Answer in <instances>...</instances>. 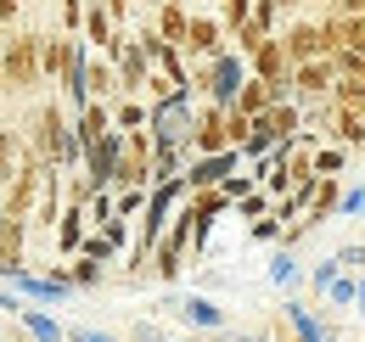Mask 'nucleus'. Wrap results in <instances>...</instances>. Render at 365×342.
I'll list each match as a JSON object with an SVG mask.
<instances>
[{"label": "nucleus", "instance_id": "f257e3e1", "mask_svg": "<svg viewBox=\"0 0 365 342\" xmlns=\"http://www.w3.org/2000/svg\"><path fill=\"white\" fill-rule=\"evenodd\" d=\"M29 146L40 152V163H51V169H62V163H85L79 129H73V118H68V107H62V101H40L34 129H29Z\"/></svg>", "mask_w": 365, "mask_h": 342}, {"label": "nucleus", "instance_id": "f03ea898", "mask_svg": "<svg viewBox=\"0 0 365 342\" xmlns=\"http://www.w3.org/2000/svg\"><path fill=\"white\" fill-rule=\"evenodd\" d=\"M247 56L242 51H220V56H208V62H191V90L202 95V101H220V107H236V95L247 85Z\"/></svg>", "mask_w": 365, "mask_h": 342}, {"label": "nucleus", "instance_id": "7ed1b4c3", "mask_svg": "<svg viewBox=\"0 0 365 342\" xmlns=\"http://www.w3.org/2000/svg\"><path fill=\"white\" fill-rule=\"evenodd\" d=\"M191 95H197V90H169V95L152 101L146 129H152L158 146H191V129H197V107H191Z\"/></svg>", "mask_w": 365, "mask_h": 342}, {"label": "nucleus", "instance_id": "20e7f679", "mask_svg": "<svg viewBox=\"0 0 365 342\" xmlns=\"http://www.w3.org/2000/svg\"><path fill=\"white\" fill-rule=\"evenodd\" d=\"M152 152H158V140H152V129H118V174H113V185H152Z\"/></svg>", "mask_w": 365, "mask_h": 342}, {"label": "nucleus", "instance_id": "39448f33", "mask_svg": "<svg viewBox=\"0 0 365 342\" xmlns=\"http://www.w3.org/2000/svg\"><path fill=\"white\" fill-rule=\"evenodd\" d=\"M0 68H6V85L11 90H34L46 79V68H40V34H11V40H0Z\"/></svg>", "mask_w": 365, "mask_h": 342}, {"label": "nucleus", "instance_id": "423d86ee", "mask_svg": "<svg viewBox=\"0 0 365 342\" xmlns=\"http://www.w3.org/2000/svg\"><path fill=\"white\" fill-rule=\"evenodd\" d=\"M281 326L292 331V342H343L337 326H331V314H315V303H304V298L281 303Z\"/></svg>", "mask_w": 365, "mask_h": 342}, {"label": "nucleus", "instance_id": "0eeeda50", "mask_svg": "<svg viewBox=\"0 0 365 342\" xmlns=\"http://www.w3.org/2000/svg\"><path fill=\"white\" fill-rule=\"evenodd\" d=\"M253 79H264V85H275L281 90V101H292V56H287V40L281 34H270V40L253 51Z\"/></svg>", "mask_w": 365, "mask_h": 342}, {"label": "nucleus", "instance_id": "6e6552de", "mask_svg": "<svg viewBox=\"0 0 365 342\" xmlns=\"http://www.w3.org/2000/svg\"><path fill=\"white\" fill-rule=\"evenodd\" d=\"M281 40H287V56H292V68H298V62H320V56H331L320 17H287Z\"/></svg>", "mask_w": 365, "mask_h": 342}, {"label": "nucleus", "instance_id": "1a4fd4ad", "mask_svg": "<svg viewBox=\"0 0 365 342\" xmlns=\"http://www.w3.org/2000/svg\"><path fill=\"white\" fill-rule=\"evenodd\" d=\"M331 85H337L331 56H320V62H298V68H292V101H298V107H309V101H331Z\"/></svg>", "mask_w": 365, "mask_h": 342}, {"label": "nucleus", "instance_id": "9d476101", "mask_svg": "<svg viewBox=\"0 0 365 342\" xmlns=\"http://www.w3.org/2000/svg\"><path fill=\"white\" fill-rule=\"evenodd\" d=\"M214 152H230L225 107H220V101H202V107H197V129H191V157H214Z\"/></svg>", "mask_w": 365, "mask_h": 342}, {"label": "nucleus", "instance_id": "9b49d317", "mask_svg": "<svg viewBox=\"0 0 365 342\" xmlns=\"http://www.w3.org/2000/svg\"><path fill=\"white\" fill-rule=\"evenodd\" d=\"M191 62H208V56H220V51H230V34L220 17H191V28H185V45H180Z\"/></svg>", "mask_w": 365, "mask_h": 342}, {"label": "nucleus", "instance_id": "f8f14e48", "mask_svg": "<svg viewBox=\"0 0 365 342\" xmlns=\"http://www.w3.org/2000/svg\"><path fill=\"white\" fill-rule=\"evenodd\" d=\"M320 28H326V45H331V51H354V56H365V17L326 11V17H320Z\"/></svg>", "mask_w": 365, "mask_h": 342}, {"label": "nucleus", "instance_id": "ddd939ff", "mask_svg": "<svg viewBox=\"0 0 365 342\" xmlns=\"http://www.w3.org/2000/svg\"><path fill=\"white\" fill-rule=\"evenodd\" d=\"M152 85V56L135 45V34L124 40V51H118V90H130V95H140V90Z\"/></svg>", "mask_w": 365, "mask_h": 342}, {"label": "nucleus", "instance_id": "4468645a", "mask_svg": "<svg viewBox=\"0 0 365 342\" xmlns=\"http://www.w3.org/2000/svg\"><path fill=\"white\" fill-rule=\"evenodd\" d=\"M29 157H34L29 135H23V129H0V185H11L17 174L29 169Z\"/></svg>", "mask_w": 365, "mask_h": 342}, {"label": "nucleus", "instance_id": "2eb2a0df", "mask_svg": "<svg viewBox=\"0 0 365 342\" xmlns=\"http://www.w3.org/2000/svg\"><path fill=\"white\" fill-rule=\"evenodd\" d=\"M337 202H343V180H326V174H320V185H315V197H309V208H304L298 224H304V230H320L326 219L337 214Z\"/></svg>", "mask_w": 365, "mask_h": 342}, {"label": "nucleus", "instance_id": "dca6fc26", "mask_svg": "<svg viewBox=\"0 0 365 342\" xmlns=\"http://www.w3.org/2000/svg\"><path fill=\"white\" fill-rule=\"evenodd\" d=\"M331 140L349 146V152H360V146H365V113H360V107L331 101Z\"/></svg>", "mask_w": 365, "mask_h": 342}, {"label": "nucleus", "instance_id": "f3484780", "mask_svg": "<svg viewBox=\"0 0 365 342\" xmlns=\"http://www.w3.org/2000/svg\"><path fill=\"white\" fill-rule=\"evenodd\" d=\"M73 34H40V68H46V79H62L68 73V62H73Z\"/></svg>", "mask_w": 365, "mask_h": 342}, {"label": "nucleus", "instance_id": "a211bd4d", "mask_svg": "<svg viewBox=\"0 0 365 342\" xmlns=\"http://www.w3.org/2000/svg\"><path fill=\"white\" fill-rule=\"evenodd\" d=\"M158 40L163 45H185V28H191V11H185L180 0H158Z\"/></svg>", "mask_w": 365, "mask_h": 342}, {"label": "nucleus", "instance_id": "6ab92c4d", "mask_svg": "<svg viewBox=\"0 0 365 342\" xmlns=\"http://www.w3.org/2000/svg\"><path fill=\"white\" fill-rule=\"evenodd\" d=\"M85 90H91V101H113V90H118V62H113V56H91V62H85Z\"/></svg>", "mask_w": 365, "mask_h": 342}, {"label": "nucleus", "instance_id": "aec40b11", "mask_svg": "<svg viewBox=\"0 0 365 342\" xmlns=\"http://www.w3.org/2000/svg\"><path fill=\"white\" fill-rule=\"evenodd\" d=\"M275 101H281V90L247 73V85H242V95H236V113H247V118H264V113H270Z\"/></svg>", "mask_w": 365, "mask_h": 342}, {"label": "nucleus", "instance_id": "412c9836", "mask_svg": "<svg viewBox=\"0 0 365 342\" xmlns=\"http://www.w3.org/2000/svg\"><path fill=\"white\" fill-rule=\"evenodd\" d=\"M264 118H270L275 140H298V135H304V107H298V101H275Z\"/></svg>", "mask_w": 365, "mask_h": 342}, {"label": "nucleus", "instance_id": "4be33fe9", "mask_svg": "<svg viewBox=\"0 0 365 342\" xmlns=\"http://www.w3.org/2000/svg\"><path fill=\"white\" fill-rule=\"evenodd\" d=\"M85 208H79V202H68V208H62V219H56V242H62V253H73V247H79V236H85Z\"/></svg>", "mask_w": 365, "mask_h": 342}, {"label": "nucleus", "instance_id": "5701e85b", "mask_svg": "<svg viewBox=\"0 0 365 342\" xmlns=\"http://www.w3.org/2000/svg\"><path fill=\"white\" fill-rule=\"evenodd\" d=\"M343 169H349V146H337V140L315 146V174H326V180H343Z\"/></svg>", "mask_w": 365, "mask_h": 342}, {"label": "nucleus", "instance_id": "b1692460", "mask_svg": "<svg viewBox=\"0 0 365 342\" xmlns=\"http://www.w3.org/2000/svg\"><path fill=\"white\" fill-rule=\"evenodd\" d=\"M270 40V28H259V23H253V17H247V23H236V28H230V51H242V56H247V62H253V51H259V45Z\"/></svg>", "mask_w": 365, "mask_h": 342}, {"label": "nucleus", "instance_id": "393cba45", "mask_svg": "<svg viewBox=\"0 0 365 342\" xmlns=\"http://www.w3.org/2000/svg\"><path fill=\"white\" fill-rule=\"evenodd\" d=\"M180 314L191 320V326H208V331H214V326H225V309H214L208 298H191V303H180Z\"/></svg>", "mask_w": 365, "mask_h": 342}, {"label": "nucleus", "instance_id": "a878e982", "mask_svg": "<svg viewBox=\"0 0 365 342\" xmlns=\"http://www.w3.org/2000/svg\"><path fill=\"white\" fill-rule=\"evenodd\" d=\"M146 113H152V101H118L113 107V129H146Z\"/></svg>", "mask_w": 365, "mask_h": 342}, {"label": "nucleus", "instance_id": "bb28decb", "mask_svg": "<svg viewBox=\"0 0 365 342\" xmlns=\"http://www.w3.org/2000/svg\"><path fill=\"white\" fill-rule=\"evenodd\" d=\"M68 281H73V286H101V258H73V269H68Z\"/></svg>", "mask_w": 365, "mask_h": 342}, {"label": "nucleus", "instance_id": "cd10ccee", "mask_svg": "<svg viewBox=\"0 0 365 342\" xmlns=\"http://www.w3.org/2000/svg\"><path fill=\"white\" fill-rule=\"evenodd\" d=\"M281 17H287V11H281V0H253V23H259V28H270V34H281V28H287Z\"/></svg>", "mask_w": 365, "mask_h": 342}, {"label": "nucleus", "instance_id": "c85d7f7f", "mask_svg": "<svg viewBox=\"0 0 365 342\" xmlns=\"http://www.w3.org/2000/svg\"><path fill=\"white\" fill-rule=\"evenodd\" d=\"M225 135H230V146L242 152V146H247V135H253V118H247V113H236V107H225Z\"/></svg>", "mask_w": 365, "mask_h": 342}, {"label": "nucleus", "instance_id": "c756f323", "mask_svg": "<svg viewBox=\"0 0 365 342\" xmlns=\"http://www.w3.org/2000/svg\"><path fill=\"white\" fill-rule=\"evenodd\" d=\"M270 281H275V286H287V281H298V258H292V247H281V253L270 258Z\"/></svg>", "mask_w": 365, "mask_h": 342}, {"label": "nucleus", "instance_id": "7c9ffc66", "mask_svg": "<svg viewBox=\"0 0 365 342\" xmlns=\"http://www.w3.org/2000/svg\"><path fill=\"white\" fill-rule=\"evenodd\" d=\"M337 269H349V275H365V242H349V247H337Z\"/></svg>", "mask_w": 365, "mask_h": 342}, {"label": "nucleus", "instance_id": "2f4dec72", "mask_svg": "<svg viewBox=\"0 0 365 342\" xmlns=\"http://www.w3.org/2000/svg\"><path fill=\"white\" fill-rule=\"evenodd\" d=\"M337 275H343V269H337V258H320V264H315V275H309V286H315L320 298H326V292H331V281H337Z\"/></svg>", "mask_w": 365, "mask_h": 342}, {"label": "nucleus", "instance_id": "473e14b6", "mask_svg": "<svg viewBox=\"0 0 365 342\" xmlns=\"http://www.w3.org/2000/svg\"><path fill=\"white\" fill-rule=\"evenodd\" d=\"M146 197H152V191H140V185H130V191H118V219H135L140 208H146Z\"/></svg>", "mask_w": 365, "mask_h": 342}, {"label": "nucleus", "instance_id": "72a5a7b5", "mask_svg": "<svg viewBox=\"0 0 365 342\" xmlns=\"http://www.w3.org/2000/svg\"><path fill=\"white\" fill-rule=\"evenodd\" d=\"M242 219H270V191H247L242 197Z\"/></svg>", "mask_w": 365, "mask_h": 342}, {"label": "nucleus", "instance_id": "f704fd0d", "mask_svg": "<svg viewBox=\"0 0 365 342\" xmlns=\"http://www.w3.org/2000/svg\"><path fill=\"white\" fill-rule=\"evenodd\" d=\"M253 17V0H225V11H220V23H225V34L236 28V23H247Z\"/></svg>", "mask_w": 365, "mask_h": 342}, {"label": "nucleus", "instance_id": "c9c22d12", "mask_svg": "<svg viewBox=\"0 0 365 342\" xmlns=\"http://www.w3.org/2000/svg\"><path fill=\"white\" fill-rule=\"evenodd\" d=\"M337 214H343V219L365 214V185H349V191H343V202H337Z\"/></svg>", "mask_w": 365, "mask_h": 342}, {"label": "nucleus", "instance_id": "e433bc0d", "mask_svg": "<svg viewBox=\"0 0 365 342\" xmlns=\"http://www.w3.org/2000/svg\"><path fill=\"white\" fill-rule=\"evenodd\" d=\"M62 23H68V34H79L85 28V0H62Z\"/></svg>", "mask_w": 365, "mask_h": 342}, {"label": "nucleus", "instance_id": "4c0bfd02", "mask_svg": "<svg viewBox=\"0 0 365 342\" xmlns=\"http://www.w3.org/2000/svg\"><path fill=\"white\" fill-rule=\"evenodd\" d=\"M101 6L113 11V23H124V17H130V0H101Z\"/></svg>", "mask_w": 365, "mask_h": 342}, {"label": "nucleus", "instance_id": "58836bf2", "mask_svg": "<svg viewBox=\"0 0 365 342\" xmlns=\"http://www.w3.org/2000/svg\"><path fill=\"white\" fill-rule=\"evenodd\" d=\"M73 342H113V337H107V331H91V326H79V331H73Z\"/></svg>", "mask_w": 365, "mask_h": 342}, {"label": "nucleus", "instance_id": "ea45409f", "mask_svg": "<svg viewBox=\"0 0 365 342\" xmlns=\"http://www.w3.org/2000/svg\"><path fill=\"white\" fill-rule=\"evenodd\" d=\"M17 6H23V0H0V28H6L11 17H17Z\"/></svg>", "mask_w": 365, "mask_h": 342}, {"label": "nucleus", "instance_id": "a19ab883", "mask_svg": "<svg viewBox=\"0 0 365 342\" xmlns=\"http://www.w3.org/2000/svg\"><path fill=\"white\" fill-rule=\"evenodd\" d=\"M354 309H360V314H365V275H360V281H354Z\"/></svg>", "mask_w": 365, "mask_h": 342}, {"label": "nucleus", "instance_id": "79ce46f5", "mask_svg": "<svg viewBox=\"0 0 365 342\" xmlns=\"http://www.w3.org/2000/svg\"><path fill=\"white\" fill-rule=\"evenodd\" d=\"M230 342H270L264 331H242V337H230Z\"/></svg>", "mask_w": 365, "mask_h": 342}, {"label": "nucleus", "instance_id": "37998d69", "mask_svg": "<svg viewBox=\"0 0 365 342\" xmlns=\"http://www.w3.org/2000/svg\"><path fill=\"white\" fill-rule=\"evenodd\" d=\"M298 6H304V0H281V11H287V17H292V11H298Z\"/></svg>", "mask_w": 365, "mask_h": 342}, {"label": "nucleus", "instance_id": "c03bdc74", "mask_svg": "<svg viewBox=\"0 0 365 342\" xmlns=\"http://www.w3.org/2000/svg\"><path fill=\"white\" fill-rule=\"evenodd\" d=\"M0 90H11V85H6V68H0Z\"/></svg>", "mask_w": 365, "mask_h": 342}, {"label": "nucleus", "instance_id": "a18cd8bd", "mask_svg": "<svg viewBox=\"0 0 365 342\" xmlns=\"http://www.w3.org/2000/svg\"><path fill=\"white\" fill-rule=\"evenodd\" d=\"M360 113H365V101H360Z\"/></svg>", "mask_w": 365, "mask_h": 342}]
</instances>
